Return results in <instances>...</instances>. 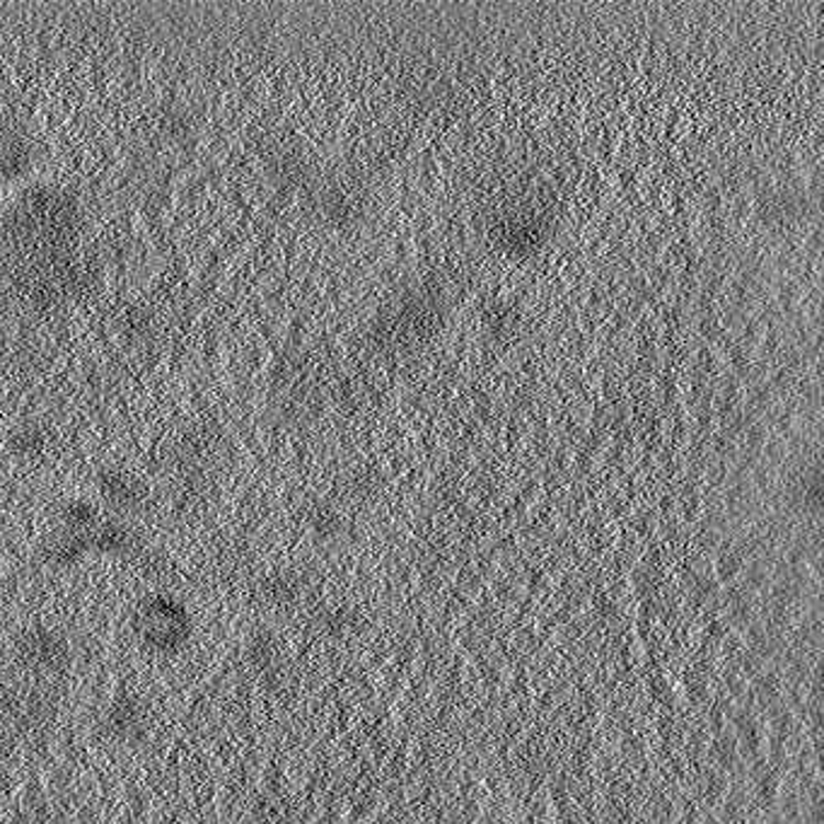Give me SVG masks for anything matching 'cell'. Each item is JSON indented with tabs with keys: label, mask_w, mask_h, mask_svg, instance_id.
Returning <instances> with one entry per match:
<instances>
[{
	"label": "cell",
	"mask_w": 824,
	"mask_h": 824,
	"mask_svg": "<svg viewBox=\"0 0 824 824\" xmlns=\"http://www.w3.org/2000/svg\"><path fill=\"white\" fill-rule=\"evenodd\" d=\"M131 631L153 656H177L194 636V614L175 595H151L133 612Z\"/></svg>",
	"instance_id": "6da1fadb"
},
{
	"label": "cell",
	"mask_w": 824,
	"mask_h": 824,
	"mask_svg": "<svg viewBox=\"0 0 824 824\" xmlns=\"http://www.w3.org/2000/svg\"><path fill=\"white\" fill-rule=\"evenodd\" d=\"M12 653H15L18 666L34 678H56L68 670L73 658L66 636L48 629V626H34V629L22 631Z\"/></svg>",
	"instance_id": "7a4b0ae2"
},
{
	"label": "cell",
	"mask_w": 824,
	"mask_h": 824,
	"mask_svg": "<svg viewBox=\"0 0 824 824\" xmlns=\"http://www.w3.org/2000/svg\"><path fill=\"white\" fill-rule=\"evenodd\" d=\"M100 730L109 743L136 747L151 733V708L139 694H117L102 711Z\"/></svg>",
	"instance_id": "3957f363"
},
{
	"label": "cell",
	"mask_w": 824,
	"mask_h": 824,
	"mask_svg": "<svg viewBox=\"0 0 824 824\" xmlns=\"http://www.w3.org/2000/svg\"><path fill=\"white\" fill-rule=\"evenodd\" d=\"M749 699H752V708L761 711H771L773 706L783 704V694H785V680L783 674L777 668H767L765 672H759L757 678L749 682L747 689Z\"/></svg>",
	"instance_id": "277c9868"
},
{
	"label": "cell",
	"mask_w": 824,
	"mask_h": 824,
	"mask_svg": "<svg viewBox=\"0 0 824 824\" xmlns=\"http://www.w3.org/2000/svg\"><path fill=\"white\" fill-rule=\"evenodd\" d=\"M747 569L745 553L735 547H723L716 557V581L718 585H733L740 581L743 571Z\"/></svg>",
	"instance_id": "5b68a950"
}]
</instances>
